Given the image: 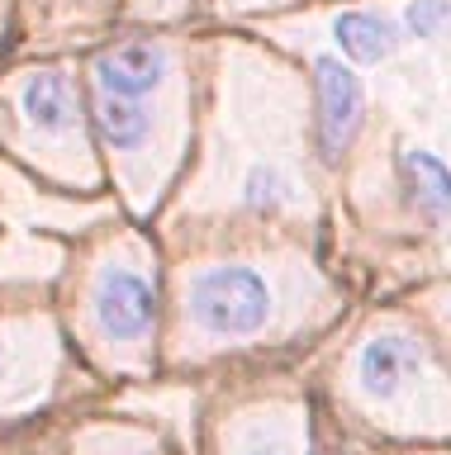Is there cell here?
Instances as JSON below:
<instances>
[{
  "label": "cell",
  "mask_w": 451,
  "mask_h": 455,
  "mask_svg": "<svg viewBox=\"0 0 451 455\" xmlns=\"http://www.w3.org/2000/svg\"><path fill=\"white\" fill-rule=\"evenodd\" d=\"M337 403L385 436H451V365L414 323L385 313L351 337L337 365Z\"/></svg>",
  "instance_id": "6da1fadb"
},
{
  "label": "cell",
  "mask_w": 451,
  "mask_h": 455,
  "mask_svg": "<svg viewBox=\"0 0 451 455\" xmlns=\"http://www.w3.org/2000/svg\"><path fill=\"white\" fill-rule=\"evenodd\" d=\"M294 323L300 308L286 294V275L266 261H209L186 275V294H181L186 355L257 347Z\"/></svg>",
  "instance_id": "7a4b0ae2"
},
{
  "label": "cell",
  "mask_w": 451,
  "mask_h": 455,
  "mask_svg": "<svg viewBox=\"0 0 451 455\" xmlns=\"http://www.w3.org/2000/svg\"><path fill=\"white\" fill-rule=\"evenodd\" d=\"M91 347L109 370H148L152 332H157V290L138 256L119 251L91 280Z\"/></svg>",
  "instance_id": "3957f363"
},
{
  "label": "cell",
  "mask_w": 451,
  "mask_h": 455,
  "mask_svg": "<svg viewBox=\"0 0 451 455\" xmlns=\"http://www.w3.org/2000/svg\"><path fill=\"white\" fill-rule=\"evenodd\" d=\"M205 455H314V418L300 394H252L205 422Z\"/></svg>",
  "instance_id": "277c9868"
},
{
  "label": "cell",
  "mask_w": 451,
  "mask_h": 455,
  "mask_svg": "<svg viewBox=\"0 0 451 455\" xmlns=\"http://www.w3.org/2000/svg\"><path fill=\"white\" fill-rule=\"evenodd\" d=\"M58 375V351L38 323L0 327V422L38 408Z\"/></svg>",
  "instance_id": "5b68a950"
},
{
  "label": "cell",
  "mask_w": 451,
  "mask_h": 455,
  "mask_svg": "<svg viewBox=\"0 0 451 455\" xmlns=\"http://www.w3.org/2000/svg\"><path fill=\"white\" fill-rule=\"evenodd\" d=\"M20 119L34 142L48 152H81V128H77V91L58 67H38L20 81Z\"/></svg>",
  "instance_id": "8992f818"
},
{
  "label": "cell",
  "mask_w": 451,
  "mask_h": 455,
  "mask_svg": "<svg viewBox=\"0 0 451 455\" xmlns=\"http://www.w3.org/2000/svg\"><path fill=\"white\" fill-rule=\"evenodd\" d=\"M314 95H318V152L323 162H337L366 119L361 76L337 57H314Z\"/></svg>",
  "instance_id": "52a82bcc"
},
{
  "label": "cell",
  "mask_w": 451,
  "mask_h": 455,
  "mask_svg": "<svg viewBox=\"0 0 451 455\" xmlns=\"http://www.w3.org/2000/svg\"><path fill=\"white\" fill-rule=\"evenodd\" d=\"M172 76H176V57L166 43H124V48H109L95 62L101 95L138 100V105H152V95H162Z\"/></svg>",
  "instance_id": "ba28073f"
},
{
  "label": "cell",
  "mask_w": 451,
  "mask_h": 455,
  "mask_svg": "<svg viewBox=\"0 0 451 455\" xmlns=\"http://www.w3.org/2000/svg\"><path fill=\"white\" fill-rule=\"evenodd\" d=\"M95 128L124 166L152 162V152H162V119L152 114V105H138V100L95 95Z\"/></svg>",
  "instance_id": "9c48e42d"
},
{
  "label": "cell",
  "mask_w": 451,
  "mask_h": 455,
  "mask_svg": "<svg viewBox=\"0 0 451 455\" xmlns=\"http://www.w3.org/2000/svg\"><path fill=\"white\" fill-rule=\"evenodd\" d=\"M67 455H166L162 427L129 422V418H91L72 427Z\"/></svg>",
  "instance_id": "30bf717a"
},
{
  "label": "cell",
  "mask_w": 451,
  "mask_h": 455,
  "mask_svg": "<svg viewBox=\"0 0 451 455\" xmlns=\"http://www.w3.org/2000/svg\"><path fill=\"white\" fill-rule=\"evenodd\" d=\"M333 43L351 57V62L380 67L399 52L404 28H399V20H390V14H380V10H347L333 20Z\"/></svg>",
  "instance_id": "8fae6325"
},
{
  "label": "cell",
  "mask_w": 451,
  "mask_h": 455,
  "mask_svg": "<svg viewBox=\"0 0 451 455\" xmlns=\"http://www.w3.org/2000/svg\"><path fill=\"white\" fill-rule=\"evenodd\" d=\"M399 176L414 209L428 223H451V171L437 162L428 148H404L399 152Z\"/></svg>",
  "instance_id": "7c38bea8"
},
{
  "label": "cell",
  "mask_w": 451,
  "mask_h": 455,
  "mask_svg": "<svg viewBox=\"0 0 451 455\" xmlns=\"http://www.w3.org/2000/svg\"><path fill=\"white\" fill-rule=\"evenodd\" d=\"M399 28L418 43H437L451 34V0H404Z\"/></svg>",
  "instance_id": "4fadbf2b"
},
{
  "label": "cell",
  "mask_w": 451,
  "mask_h": 455,
  "mask_svg": "<svg viewBox=\"0 0 451 455\" xmlns=\"http://www.w3.org/2000/svg\"><path fill=\"white\" fill-rule=\"evenodd\" d=\"M428 318L437 323V332H442V337L451 341V290L428 294Z\"/></svg>",
  "instance_id": "5bb4252c"
},
{
  "label": "cell",
  "mask_w": 451,
  "mask_h": 455,
  "mask_svg": "<svg viewBox=\"0 0 451 455\" xmlns=\"http://www.w3.org/2000/svg\"><path fill=\"white\" fill-rule=\"evenodd\" d=\"M404 455H451V451H404Z\"/></svg>",
  "instance_id": "9a60e30c"
},
{
  "label": "cell",
  "mask_w": 451,
  "mask_h": 455,
  "mask_svg": "<svg viewBox=\"0 0 451 455\" xmlns=\"http://www.w3.org/2000/svg\"><path fill=\"white\" fill-rule=\"evenodd\" d=\"M252 5H271V0H252Z\"/></svg>",
  "instance_id": "2e32d148"
}]
</instances>
